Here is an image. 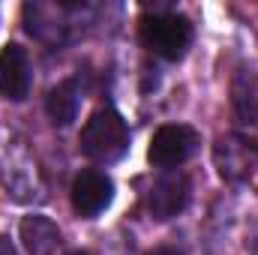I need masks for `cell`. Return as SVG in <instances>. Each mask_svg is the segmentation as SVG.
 <instances>
[{
	"label": "cell",
	"mask_w": 258,
	"mask_h": 255,
	"mask_svg": "<svg viewBox=\"0 0 258 255\" xmlns=\"http://www.w3.org/2000/svg\"><path fill=\"white\" fill-rule=\"evenodd\" d=\"M81 150L93 162H117L129 150V126L114 108L96 111L81 129Z\"/></svg>",
	"instance_id": "cell-1"
},
{
	"label": "cell",
	"mask_w": 258,
	"mask_h": 255,
	"mask_svg": "<svg viewBox=\"0 0 258 255\" xmlns=\"http://www.w3.org/2000/svg\"><path fill=\"white\" fill-rule=\"evenodd\" d=\"M141 42L162 60H180L192 45V24L177 12H153L141 18Z\"/></svg>",
	"instance_id": "cell-2"
},
{
	"label": "cell",
	"mask_w": 258,
	"mask_h": 255,
	"mask_svg": "<svg viewBox=\"0 0 258 255\" xmlns=\"http://www.w3.org/2000/svg\"><path fill=\"white\" fill-rule=\"evenodd\" d=\"M198 147V132L192 126H183V123H168V126H159L150 147H147V159L150 165L162 168V171H177Z\"/></svg>",
	"instance_id": "cell-3"
},
{
	"label": "cell",
	"mask_w": 258,
	"mask_h": 255,
	"mask_svg": "<svg viewBox=\"0 0 258 255\" xmlns=\"http://www.w3.org/2000/svg\"><path fill=\"white\" fill-rule=\"evenodd\" d=\"M186 204H189V180L180 171H165L147 189V210L159 222L174 219L177 213H183Z\"/></svg>",
	"instance_id": "cell-4"
},
{
	"label": "cell",
	"mask_w": 258,
	"mask_h": 255,
	"mask_svg": "<svg viewBox=\"0 0 258 255\" xmlns=\"http://www.w3.org/2000/svg\"><path fill=\"white\" fill-rule=\"evenodd\" d=\"M114 198V183L108 174L96 171V168H84L75 180H72V207L78 216L93 219L99 216Z\"/></svg>",
	"instance_id": "cell-5"
},
{
	"label": "cell",
	"mask_w": 258,
	"mask_h": 255,
	"mask_svg": "<svg viewBox=\"0 0 258 255\" xmlns=\"http://www.w3.org/2000/svg\"><path fill=\"white\" fill-rule=\"evenodd\" d=\"M30 93V60L27 51L15 42L0 48V96L21 102Z\"/></svg>",
	"instance_id": "cell-6"
},
{
	"label": "cell",
	"mask_w": 258,
	"mask_h": 255,
	"mask_svg": "<svg viewBox=\"0 0 258 255\" xmlns=\"http://www.w3.org/2000/svg\"><path fill=\"white\" fill-rule=\"evenodd\" d=\"M213 159H216V168L225 180H243L252 171V147L237 135L219 138L213 147Z\"/></svg>",
	"instance_id": "cell-7"
},
{
	"label": "cell",
	"mask_w": 258,
	"mask_h": 255,
	"mask_svg": "<svg viewBox=\"0 0 258 255\" xmlns=\"http://www.w3.org/2000/svg\"><path fill=\"white\" fill-rule=\"evenodd\" d=\"M21 240H24V249L30 255H51L60 243V231L48 216L30 213L21 219Z\"/></svg>",
	"instance_id": "cell-8"
},
{
	"label": "cell",
	"mask_w": 258,
	"mask_h": 255,
	"mask_svg": "<svg viewBox=\"0 0 258 255\" xmlns=\"http://www.w3.org/2000/svg\"><path fill=\"white\" fill-rule=\"evenodd\" d=\"M78 105H81V90H78V81H72V78L51 87V93L45 99V111L57 126H69L78 117Z\"/></svg>",
	"instance_id": "cell-9"
},
{
	"label": "cell",
	"mask_w": 258,
	"mask_h": 255,
	"mask_svg": "<svg viewBox=\"0 0 258 255\" xmlns=\"http://www.w3.org/2000/svg\"><path fill=\"white\" fill-rule=\"evenodd\" d=\"M234 111L240 123L258 126V72L255 69H240L234 78Z\"/></svg>",
	"instance_id": "cell-10"
},
{
	"label": "cell",
	"mask_w": 258,
	"mask_h": 255,
	"mask_svg": "<svg viewBox=\"0 0 258 255\" xmlns=\"http://www.w3.org/2000/svg\"><path fill=\"white\" fill-rule=\"evenodd\" d=\"M150 255H186V252H180V249H171V246H159V249H153Z\"/></svg>",
	"instance_id": "cell-11"
},
{
	"label": "cell",
	"mask_w": 258,
	"mask_h": 255,
	"mask_svg": "<svg viewBox=\"0 0 258 255\" xmlns=\"http://www.w3.org/2000/svg\"><path fill=\"white\" fill-rule=\"evenodd\" d=\"M0 255H15V249H12V243H9L6 237H0Z\"/></svg>",
	"instance_id": "cell-12"
},
{
	"label": "cell",
	"mask_w": 258,
	"mask_h": 255,
	"mask_svg": "<svg viewBox=\"0 0 258 255\" xmlns=\"http://www.w3.org/2000/svg\"><path fill=\"white\" fill-rule=\"evenodd\" d=\"M69 255H87V252H81V249H75V252H69Z\"/></svg>",
	"instance_id": "cell-13"
}]
</instances>
